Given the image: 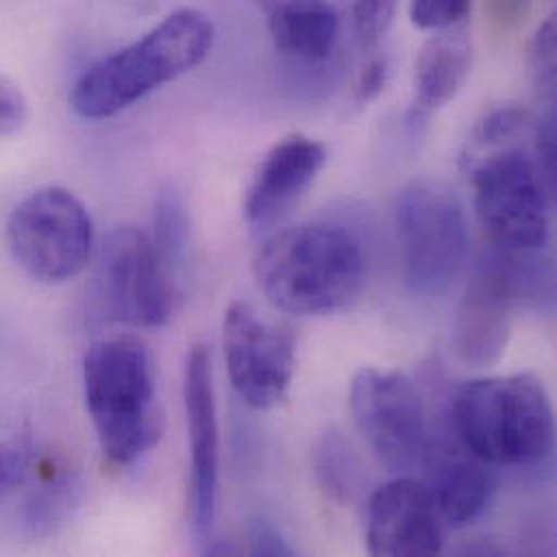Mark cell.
Returning <instances> with one entry per match:
<instances>
[{"label":"cell","instance_id":"cell-23","mask_svg":"<svg viewBox=\"0 0 557 557\" xmlns=\"http://www.w3.org/2000/svg\"><path fill=\"white\" fill-rule=\"evenodd\" d=\"M37 454L26 434L0 438V502L13 495L35 473Z\"/></svg>","mask_w":557,"mask_h":557},{"label":"cell","instance_id":"cell-6","mask_svg":"<svg viewBox=\"0 0 557 557\" xmlns=\"http://www.w3.org/2000/svg\"><path fill=\"white\" fill-rule=\"evenodd\" d=\"M176 308V280L163 265L152 237L135 226L113 228L96 259L87 286L94 323L161 327Z\"/></svg>","mask_w":557,"mask_h":557},{"label":"cell","instance_id":"cell-18","mask_svg":"<svg viewBox=\"0 0 557 557\" xmlns=\"http://www.w3.org/2000/svg\"><path fill=\"white\" fill-rule=\"evenodd\" d=\"M471 39L456 26L430 37L419 52L414 72V117L449 104L465 87L471 72Z\"/></svg>","mask_w":557,"mask_h":557},{"label":"cell","instance_id":"cell-26","mask_svg":"<svg viewBox=\"0 0 557 557\" xmlns=\"http://www.w3.org/2000/svg\"><path fill=\"white\" fill-rule=\"evenodd\" d=\"M28 120V100L20 85L0 74V137L15 135Z\"/></svg>","mask_w":557,"mask_h":557},{"label":"cell","instance_id":"cell-5","mask_svg":"<svg viewBox=\"0 0 557 557\" xmlns=\"http://www.w3.org/2000/svg\"><path fill=\"white\" fill-rule=\"evenodd\" d=\"M395 228L412 293H447L469 255V220L456 189L438 178L410 181L395 202Z\"/></svg>","mask_w":557,"mask_h":557},{"label":"cell","instance_id":"cell-29","mask_svg":"<svg viewBox=\"0 0 557 557\" xmlns=\"http://www.w3.org/2000/svg\"><path fill=\"white\" fill-rule=\"evenodd\" d=\"M488 4H491V17L504 26L521 22L530 9L528 0H488Z\"/></svg>","mask_w":557,"mask_h":557},{"label":"cell","instance_id":"cell-4","mask_svg":"<svg viewBox=\"0 0 557 557\" xmlns=\"http://www.w3.org/2000/svg\"><path fill=\"white\" fill-rule=\"evenodd\" d=\"M454 436L491 467H534L554 449V408L530 373L465 384L451 406Z\"/></svg>","mask_w":557,"mask_h":557},{"label":"cell","instance_id":"cell-15","mask_svg":"<svg viewBox=\"0 0 557 557\" xmlns=\"http://www.w3.org/2000/svg\"><path fill=\"white\" fill-rule=\"evenodd\" d=\"M327 161L323 144L301 133L276 141L263 157L244 202L252 228H268L282 220L314 183Z\"/></svg>","mask_w":557,"mask_h":557},{"label":"cell","instance_id":"cell-24","mask_svg":"<svg viewBox=\"0 0 557 557\" xmlns=\"http://www.w3.org/2000/svg\"><path fill=\"white\" fill-rule=\"evenodd\" d=\"M399 0H356L354 30L364 48H375L391 28Z\"/></svg>","mask_w":557,"mask_h":557},{"label":"cell","instance_id":"cell-7","mask_svg":"<svg viewBox=\"0 0 557 557\" xmlns=\"http://www.w3.org/2000/svg\"><path fill=\"white\" fill-rule=\"evenodd\" d=\"M478 218L491 246L510 252H541L549 242L547 185L534 154L508 146L467 163Z\"/></svg>","mask_w":557,"mask_h":557},{"label":"cell","instance_id":"cell-3","mask_svg":"<svg viewBox=\"0 0 557 557\" xmlns=\"http://www.w3.org/2000/svg\"><path fill=\"white\" fill-rule=\"evenodd\" d=\"M85 404L104 460L124 469L144 458L163 436L154 358L135 336H111L83 362Z\"/></svg>","mask_w":557,"mask_h":557},{"label":"cell","instance_id":"cell-10","mask_svg":"<svg viewBox=\"0 0 557 557\" xmlns=\"http://www.w3.org/2000/svg\"><path fill=\"white\" fill-rule=\"evenodd\" d=\"M354 423L377 460L404 473L412 469L425 449V410L414 384L399 371L360 369L349 388Z\"/></svg>","mask_w":557,"mask_h":557},{"label":"cell","instance_id":"cell-25","mask_svg":"<svg viewBox=\"0 0 557 557\" xmlns=\"http://www.w3.org/2000/svg\"><path fill=\"white\" fill-rule=\"evenodd\" d=\"M471 9V0H410V20L423 30L458 26Z\"/></svg>","mask_w":557,"mask_h":557},{"label":"cell","instance_id":"cell-11","mask_svg":"<svg viewBox=\"0 0 557 557\" xmlns=\"http://www.w3.org/2000/svg\"><path fill=\"white\" fill-rule=\"evenodd\" d=\"M224 356L231 384L248 406L268 410L288 395L297 364L295 336L246 301L231 304L224 314Z\"/></svg>","mask_w":557,"mask_h":557},{"label":"cell","instance_id":"cell-9","mask_svg":"<svg viewBox=\"0 0 557 557\" xmlns=\"http://www.w3.org/2000/svg\"><path fill=\"white\" fill-rule=\"evenodd\" d=\"M523 255L491 246L480 257L454 321V351L465 364L491 367L506 354L515 310L525 304Z\"/></svg>","mask_w":557,"mask_h":557},{"label":"cell","instance_id":"cell-21","mask_svg":"<svg viewBox=\"0 0 557 557\" xmlns=\"http://www.w3.org/2000/svg\"><path fill=\"white\" fill-rule=\"evenodd\" d=\"M536 124L539 117L525 107L508 104L491 111L471 135L465 163H471L478 157H484L508 146H523L519 144V139L523 141L528 137H534Z\"/></svg>","mask_w":557,"mask_h":557},{"label":"cell","instance_id":"cell-16","mask_svg":"<svg viewBox=\"0 0 557 557\" xmlns=\"http://www.w3.org/2000/svg\"><path fill=\"white\" fill-rule=\"evenodd\" d=\"M265 15L276 50L299 63L325 61L338 39V15L330 0H255Z\"/></svg>","mask_w":557,"mask_h":557},{"label":"cell","instance_id":"cell-20","mask_svg":"<svg viewBox=\"0 0 557 557\" xmlns=\"http://www.w3.org/2000/svg\"><path fill=\"white\" fill-rule=\"evenodd\" d=\"M189 233V213L183 196L174 187L161 189L154 205V233L150 237L163 265L176 282L187 265Z\"/></svg>","mask_w":557,"mask_h":557},{"label":"cell","instance_id":"cell-12","mask_svg":"<svg viewBox=\"0 0 557 557\" xmlns=\"http://www.w3.org/2000/svg\"><path fill=\"white\" fill-rule=\"evenodd\" d=\"M183 397L189 432V519L198 541L209 545L220 497V421L207 345L198 343L187 354Z\"/></svg>","mask_w":557,"mask_h":557},{"label":"cell","instance_id":"cell-22","mask_svg":"<svg viewBox=\"0 0 557 557\" xmlns=\"http://www.w3.org/2000/svg\"><path fill=\"white\" fill-rule=\"evenodd\" d=\"M556 15H549L528 46V76L534 94L549 107L556 100Z\"/></svg>","mask_w":557,"mask_h":557},{"label":"cell","instance_id":"cell-27","mask_svg":"<svg viewBox=\"0 0 557 557\" xmlns=\"http://www.w3.org/2000/svg\"><path fill=\"white\" fill-rule=\"evenodd\" d=\"M248 543L252 556H293V547L286 543L278 528L265 517L252 519L248 528Z\"/></svg>","mask_w":557,"mask_h":557},{"label":"cell","instance_id":"cell-17","mask_svg":"<svg viewBox=\"0 0 557 557\" xmlns=\"http://www.w3.org/2000/svg\"><path fill=\"white\" fill-rule=\"evenodd\" d=\"M83 499L81 471L63 456H44L35 465L30 486L17 521L28 539H48L63 530Z\"/></svg>","mask_w":557,"mask_h":557},{"label":"cell","instance_id":"cell-14","mask_svg":"<svg viewBox=\"0 0 557 557\" xmlns=\"http://www.w3.org/2000/svg\"><path fill=\"white\" fill-rule=\"evenodd\" d=\"M423 462L428 488L445 525L462 530L482 519L495 502L497 475L488 462L473 456L456 436L425 443Z\"/></svg>","mask_w":557,"mask_h":557},{"label":"cell","instance_id":"cell-28","mask_svg":"<svg viewBox=\"0 0 557 557\" xmlns=\"http://www.w3.org/2000/svg\"><path fill=\"white\" fill-rule=\"evenodd\" d=\"M386 81H388V61L384 57H375L367 61L354 83V102L367 104L375 100L384 91Z\"/></svg>","mask_w":557,"mask_h":557},{"label":"cell","instance_id":"cell-13","mask_svg":"<svg viewBox=\"0 0 557 557\" xmlns=\"http://www.w3.org/2000/svg\"><path fill=\"white\" fill-rule=\"evenodd\" d=\"M445 521L425 482L397 478L380 486L367 508V549L373 556H438Z\"/></svg>","mask_w":557,"mask_h":557},{"label":"cell","instance_id":"cell-8","mask_svg":"<svg viewBox=\"0 0 557 557\" xmlns=\"http://www.w3.org/2000/svg\"><path fill=\"white\" fill-rule=\"evenodd\" d=\"M15 263L37 282L76 278L94 255V224L85 205L63 187H44L15 205L7 220Z\"/></svg>","mask_w":557,"mask_h":557},{"label":"cell","instance_id":"cell-1","mask_svg":"<svg viewBox=\"0 0 557 557\" xmlns=\"http://www.w3.org/2000/svg\"><path fill=\"white\" fill-rule=\"evenodd\" d=\"M213 41L215 26L207 13L176 9L137 41L89 65L72 87L70 107L83 120H109L198 67Z\"/></svg>","mask_w":557,"mask_h":557},{"label":"cell","instance_id":"cell-19","mask_svg":"<svg viewBox=\"0 0 557 557\" xmlns=\"http://www.w3.org/2000/svg\"><path fill=\"white\" fill-rule=\"evenodd\" d=\"M312 473L325 497L341 506L351 504L362 488L360 462L351 445L336 430L317 438L312 447Z\"/></svg>","mask_w":557,"mask_h":557},{"label":"cell","instance_id":"cell-2","mask_svg":"<svg viewBox=\"0 0 557 557\" xmlns=\"http://www.w3.org/2000/svg\"><path fill=\"white\" fill-rule=\"evenodd\" d=\"M265 297L295 317H323L351 306L367 278L358 237L338 224H301L272 235L255 257Z\"/></svg>","mask_w":557,"mask_h":557}]
</instances>
